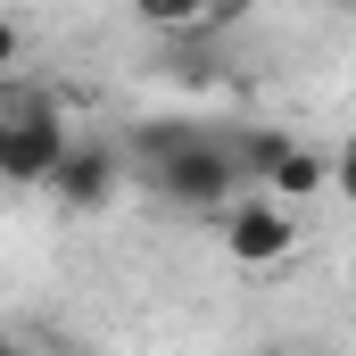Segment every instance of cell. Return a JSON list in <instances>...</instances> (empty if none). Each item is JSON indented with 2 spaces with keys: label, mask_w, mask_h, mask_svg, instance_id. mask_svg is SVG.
<instances>
[{
  "label": "cell",
  "mask_w": 356,
  "mask_h": 356,
  "mask_svg": "<svg viewBox=\"0 0 356 356\" xmlns=\"http://www.w3.org/2000/svg\"><path fill=\"white\" fill-rule=\"evenodd\" d=\"M133 182L149 191V199H166V207H232L241 191H257L249 182V158H241V133H224V124H191V116H149V124H133Z\"/></svg>",
  "instance_id": "obj_1"
},
{
  "label": "cell",
  "mask_w": 356,
  "mask_h": 356,
  "mask_svg": "<svg viewBox=\"0 0 356 356\" xmlns=\"http://www.w3.org/2000/svg\"><path fill=\"white\" fill-rule=\"evenodd\" d=\"M67 149H75V133H67V116H58V99L33 83H17L8 99H0V175L8 182H58V166H67Z\"/></svg>",
  "instance_id": "obj_2"
},
{
  "label": "cell",
  "mask_w": 356,
  "mask_h": 356,
  "mask_svg": "<svg viewBox=\"0 0 356 356\" xmlns=\"http://www.w3.org/2000/svg\"><path fill=\"white\" fill-rule=\"evenodd\" d=\"M224 249H232V266H282L290 249H298V224H290V207L273 199V191H249V199H232L224 207Z\"/></svg>",
  "instance_id": "obj_3"
},
{
  "label": "cell",
  "mask_w": 356,
  "mask_h": 356,
  "mask_svg": "<svg viewBox=\"0 0 356 356\" xmlns=\"http://www.w3.org/2000/svg\"><path fill=\"white\" fill-rule=\"evenodd\" d=\"M124 166H133L124 149H108V141H83V133H75V149H67V166H58L50 191H58L75 216H99V207L124 191Z\"/></svg>",
  "instance_id": "obj_4"
},
{
  "label": "cell",
  "mask_w": 356,
  "mask_h": 356,
  "mask_svg": "<svg viewBox=\"0 0 356 356\" xmlns=\"http://www.w3.org/2000/svg\"><path fill=\"white\" fill-rule=\"evenodd\" d=\"M133 17L149 33H224L241 17V0H133Z\"/></svg>",
  "instance_id": "obj_5"
},
{
  "label": "cell",
  "mask_w": 356,
  "mask_h": 356,
  "mask_svg": "<svg viewBox=\"0 0 356 356\" xmlns=\"http://www.w3.org/2000/svg\"><path fill=\"white\" fill-rule=\"evenodd\" d=\"M323 182H332V158H315V149H290V158L266 175V191H273V199H315Z\"/></svg>",
  "instance_id": "obj_6"
},
{
  "label": "cell",
  "mask_w": 356,
  "mask_h": 356,
  "mask_svg": "<svg viewBox=\"0 0 356 356\" xmlns=\"http://www.w3.org/2000/svg\"><path fill=\"white\" fill-rule=\"evenodd\" d=\"M290 149H298V141H290L282 124H241V158H249V182H257V191H266V175L290 158Z\"/></svg>",
  "instance_id": "obj_7"
},
{
  "label": "cell",
  "mask_w": 356,
  "mask_h": 356,
  "mask_svg": "<svg viewBox=\"0 0 356 356\" xmlns=\"http://www.w3.org/2000/svg\"><path fill=\"white\" fill-rule=\"evenodd\" d=\"M332 191L356 207V141H340V158H332Z\"/></svg>",
  "instance_id": "obj_8"
},
{
  "label": "cell",
  "mask_w": 356,
  "mask_h": 356,
  "mask_svg": "<svg viewBox=\"0 0 356 356\" xmlns=\"http://www.w3.org/2000/svg\"><path fill=\"white\" fill-rule=\"evenodd\" d=\"M8 356H33V348H25V340H8Z\"/></svg>",
  "instance_id": "obj_9"
},
{
  "label": "cell",
  "mask_w": 356,
  "mask_h": 356,
  "mask_svg": "<svg viewBox=\"0 0 356 356\" xmlns=\"http://www.w3.org/2000/svg\"><path fill=\"white\" fill-rule=\"evenodd\" d=\"M340 8H356V0H340Z\"/></svg>",
  "instance_id": "obj_10"
}]
</instances>
